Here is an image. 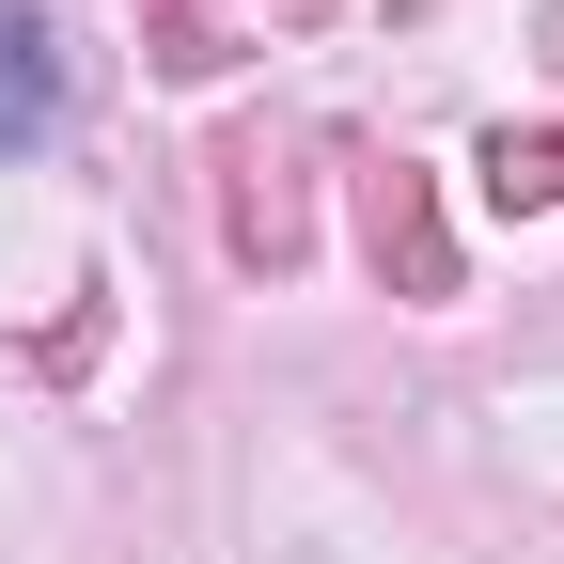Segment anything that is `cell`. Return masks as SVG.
Instances as JSON below:
<instances>
[{"mask_svg": "<svg viewBox=\"0 0 564 564\" xmlns=\"http://www.w3.org/2000/svg\"><path fill=\"white\" fill-rule=\"evenodd\" d=\"M220 251L267 267V282H282V267H314V141H299V126H267V110L220 126Z\"/></svg>", "mask_w": 564, "mask_h": 564, "instance_id": "6da1fadb", "label": "cell"}, {"mask_svg": "<svg viewBox=\"0 0 564 564\" xmlns=\"http://www.w3.org/2000/svg\"><path fill=\"white\" fill-rule=\"evenodd\" d=\"M361 251L392 299H455V220H440V188H423V158H392V141H361Z\"/></svg>", "mask_w": 564, "mask_h": 564, "instance_id": "7a4b0ae2", "label": "cell"}, {"mask_svg": "<svg viewBox=\"0 0 564 564\" xmlns=\"http://www.w3.org/2000/svg\"><path fill=\"white\" fill-rule=\"evenodd\" d=\"M47 126H63V47H47L32 0H0V158H17V141H47Z\"/></svg>", "mask_w": 564, "mask_h": 564, "instance_id": "3957f363", "label": "cell"}, {"mask_svg": "<svg viewBox=\"0 0 564 564\" xmlns=\"http://www.w3.org/2000/svg\"><path fill=\"white\" fill-rule=\"evenodd\" d=\"M486 204L502 220H549L564 204V126H486Z\"/></svg>", "mask_w": 564, "mask_h": 564, "instance_id": "277c9868", "label": "cell"}, {"mask_svg": "<svg viewBox=\"0 0 564 564\" xmlns=\"http://www.w3.org/2000/svg\"><path fill=\"white\" fill-rule=\"evenodd\" d=\"M141 47H158V79H220L251 32L220 17V0H141Z\"/></svg>", "mask_w": 564, "mask_h": 564, "instance_id": "5b68a950", "label": "cell"}, {"mask_svg": "<svg viewBox=\"0 0 564 564\" xmlns=\"http://www.w3.org/2000/svg\"><path fill=\"white\" fill-rule=\"evenodd\" d=\"M345 17V0H267V32H329Z\"/></svg>", "mask_w": 564, "mask_h": 564, "instance_id": "8992f818", "label": "cell"}]
</instances>
